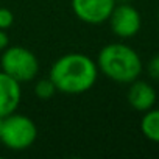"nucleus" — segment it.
<instances>
[{"label":"nucleus","mask_w":159,"mask_h":159,"mask_svg":"<svg viewBox=\"0 0 159 159\" xmlns=\"http://www.w3.org/2000/svg\"><path fill=\"white\" fill-rule=\"evenodd\" d=\"M22 100L20 83L0 70V117L16 112Z\"/></svg>","instance_id":"nucleus-7"},{"label":"nucleus","mask_w":159,"mask_h":159,"mask_svg":"<svg viewBox=\"0 0 159 159\" xmlns=\"http://www.w3.org/2000/svg\"><path fill=\"white\" fill-rule=\"evenodd\" d=\"M72 11L73 14L84 24L100 25L108 22L116 0H72Z\"/></svg>","instance_id":"nucleus-6"},{"label":"nucleus","mask_w":159,"mask_h":159,"mask_svg":"<svg viewBox=\"0 0 159 159\" xmlns=\"http://www.w3.org/2000/svg\"><path fill=\"white\" fill-rule=\"evenodd\" d=\"M147 70H148V75L153 80H157V81H159V53H156L154 56H151V59L148 61Z\"/></svg>","instance_id":"nucleus-12"},{"label":"nucleus","mask_w":159,"mask_h":159,"mask_svg":"<svg viewBox=\"0 0 159 159\" xmlns=\"http://www.w3.org/2000/svg\"><path fill=\"white\" fill-rule=\"evenodd\" d=\"M56 92H58V89L50 78H41L34 84V95L39 100H50L55 97Z\"/></svg>","instance_id":"nucleus-10"},{"label":"nucleus","mask_w":159,"mask_h":159,"mask_svg":"<svg viewBox=\"0 0 159 159\" xmlns=\"http://www.w3.org/2000/svg\"><path fill=\"white\" fill-rule=\"evenodd\" d=\"M157 20H159V13H157Z\"/></svg>","instance_id":"nucleus-16"},{"label":"nucleus","mask_w":159,"mask_h":159,"mask_svg":"<svg viewBox=\"0 0 159 159\" xmlns=\"http://www.w3.org/2000/svg\"><path fill=\"white\" fill-rule=\"evenodd\" d=\"M38 139L36 123L24 114H8L2 119L0 142L13 151H22L30 148Z\"/></svg>","instance_id":"nucleus-3"},{"label":"nucleus","mask_w":159,"mask_h":159,"mask_svg":"<svg viewBox=\"0 0 159 159\" xmlns=\"http://www.w3.org/2000/svg\"><path fill=\"white\" fill-rule=\"evenodd\" d=\"M2 119H3V117H0V128H2Z\"/></svg>","instance_id":"nucleus-15"},{"label":"nucleus","mask_w":159,"mask_h":159,"mask_svg":"<svg viewBox=\"0 0 159 159\" xmlns=\"http://www.w3.org/2000/svg\"><path fill=\"white\" fill-rule=\"evenodd\" d=\"M48 78L62 94H84L94 88L98 78L97 62L84 53H67L59 56L52 69Z\"/></svg>","instance_id":"nucleus-1"},{"label":"nucleus","mask_w":159,"mask_h":159,"mask_svg":"<svg viewBox=\"0 0 159 159\" xmlns=\"http://www.w3.org/2000/svg\"><path fill=\"white\" fill-rule=\"evenodd\" d=\"M108 22L112 33L120 39L134 38L142 27L140 13L131 3H116Z\"/></svg>","instance_id":"nucleus-5"},{"label":"nucleus","mask_w":159,"mask_h":159,"mask_svg":"<svg viewBox=\"0 0 159 159\" xmlns=\"http://www.w3.org/2000/svg\"><path fill=\"white\" fill-rule=\"evenodd\" d=\"M140 131L148 140L159 143V109L151 108L143 112L140 120Z\"/></svg>","instance_id":"nucleus-9"},{"label":"nucleus","mask_w":159,"mask_h":159,"mask_svg":"<svg viewBox=\"0 0 159 159\" xmlns=\"http://www.w3.org/2000/svg\"><path fill=\"white\" fill-rule=\"evenodd\" d=\"M131 0H116V3H129Z\"/></svg>","instance_id":"nucleus-14"},{"label":"nucleus","mask_w":159,"mask_h":159,"mask_svg":"<svg viewBox=\"0 0 159 159\" xmlns=\"http://www.w3.org/2000/svg\"><path fill=\"white\" fill-rule=\"evenodd\" d=\"M129 106L137 112H145L151 109L156 103V91L154 88L142 80H134L129 83V89L126 94Z\"/></svg>","instance_id":"nucleus-8"},{"label":"nucleus","mask_w":159,"mask_h":159,"mask_svg":"<svg viewBox=\"0 0 159 159\" xmlns=\"http://www.w3.org/2000/svg\"><path fill=\"white\" fill-rule=\"evenodd\" d=\"M0 67L7 75H10L22 84L36 78L39 72V61L38 56L27 47L8 45L2 52Z\"/></svg>","instance_id":"nucleus-4"},{"label":"nucleus","mask_w":159,"mask_h":159,"mask_svg":"<svg viewBox=\"0 0 159 159\" xmlns=\"http://www.w3.org/2000/svg\"><path fill=\"white\" fill-rule=\"evenodd\" d=\"M95 62L98 72L119 84H129L142 73V59L139 53L123 42L106 44L98 52Z\"/></svg>","instance_id":"nucleus-2"},{"label":"nucleus","mask_w":159,"mask_h":159,"mask_svg":"<svg viewBox=\"0 0 159 159\" xmlns=\"http://www.w3.org/2000/svg\"><path fill=\"white\" fill-rule=\"evenodd\" d=\"M13 24H14V14L8 8L0 7V28L8 30Z\"/></svg>","instance_id":"nucleus-11"},{"label":"nucleus","mask_w":159,"mask_h":159,"mask_svg":"<svg viewBox=\"0 0 159 159\" xmlns=\"http://www.w3.org/2000/svg\"><path fill=\"white\" fill-rule=\"evenodd\" d=\"M8 45H10V38L7 34V30L0 28V52H3Z\"/></svg>","instance_id":"nucleus-13"}]
</instances>
